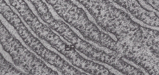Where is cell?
I'll return each instance as SVG.
<instances>
[{"mask_svg":"<svg viewBox=\"0 0 159 75\" xmlns=\"http://www.w3.org/2000/svg\"><path fill=\"white\" fill-rule=\"evenodd\" d=\"M54 10L71 26L80 31L85 39L98 43L118 53L120 45L111 37L101 32L93 22L90 21L82 8H79L71 1H46Z\"/></svg>","mask_w":159,"mask_h":75,"instance_id":"cell-2","label":"cell"},{"mask_svg":"<svg viewBox=\"0 0 159 75\" xmlns=\"http://www.w3.org/2000/svg\"><path fill=\"white\" fill-rule=\"evenodd\" d=\"M77 2L85 6L102 28L115 35L119 42L131 36L132 31L140 29V26L132 21L128 15L116 8L110 1H77Z\"/></svg>","mask_w":159,"mask_h":75,"instance_id":"cell-1","label":"cell"},{"mask_svg":"<svg viewBox=\"0 0 159 75\" xmlns=\"http://www.w3.org/2000/svg\"><path fill=\"white\" fill-rule=\"evenodd\" d=\"M1 44L5 52L12 58L17 67L25 70L29 75H58L56 71L50 69L37 56L28 51L16 39L2 22H0Z\"/></svg>","mask_w":159,"mask_h":75,"instance_id":"cell-4","label":"cell"},{"mask_svg":"<svg viewBox=\"0 0 159 75\" xmlns=\"http://www.w3.org/2000/svg\"><path fill=\"white\" fill-rule=\"evenodd\" d=\"M0 7L1 15L14 27L26 44L38 55L41 56L50 65L55 66L64 75H84V73H82L69 65L57 54L45 47L38 39L30 33L22 23L19 16L13 11L6 2L1 1ZM85 75L86 74L85 73Z\"/></svg>","mask_w":159,"mask_h":75,"instance_id":"cell-3","label":"cell"},{"mask_svg":"<svg viewBox=\"0 0 159 75\" xmlns=\"http://www.w3.org/2000/svg\"><path fill=\"white\" fill-rule=\"evenodd\" d=\"M0 63L1 75H26L7 61L1 54H0Z\"/></svg>","mask_w":159,"mask_h":75,"instance_id":"cell-5","label":"cell"}]
</instances>
